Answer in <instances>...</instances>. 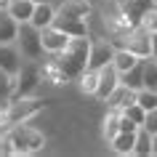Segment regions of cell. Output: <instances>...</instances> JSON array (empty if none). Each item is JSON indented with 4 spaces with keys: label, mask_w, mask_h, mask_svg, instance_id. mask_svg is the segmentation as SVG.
<instances>
[{
    "label": "cell",
    "mask_w": 157,
    "mask_h": 157,
    "mask_svg": "<svg viewBox=\"0 0 157 157\" xmlns=\"http://www.w3.org/2000/svg\"><path fill=\"white\" fill-rule=\"evenodd\" d=\"M141 64H144V88L157 91V59L147 56V59H141Z\"/></svg>",
    "instance_id": "23"
},
{
    "label": "cell",
    "mask_w": 157,
    "mask_h": 157,
    "mask_svg": "<svg viewBox=\"0 0 157 157\" xmlns=\"http://www.w3.org/2000/svg\"><path fill=\"white\" fill-rule=\"evenodd\" d=\"M120 115H123V109H109L104 117V139L107 141L120 133Z\"/></svg>",
    "instance_id": "22"
},
{
    "label": "cell",
    "mask_w": 157,
    "mask_h": 157,
    "mask_svg": "<svg viewBox=\"0 0 157 157\" xmlns=\"http://www.w3.org/2000/svg\"><path fill=\"white\" fill-rule=\"evenodd\" d=\"M112 56H115V43L104 40V37H99V40H91V51H88V69H101V67L112 64Z\"/></svg>",
    "instance_id": "6"
},
{
    "label": "cell",
    "mask_w": 157,
    "mask_h": 157,
    "mask_svg": "<svg viewBox=\"0 0 157 157\" xmlns=\"http://www.w3.org/2000/svg\"><path fill=\"white\" fill-rule=\"evenodd\" d=\"M21 64H24V56L16 48V43H0V69H6L8 75H19Z\"/></svg>",
    "instance_id": "9"
},
{
    "label": "cell",
    "mask_w": 157,
    "mask_h": 157,
    "mask_svg": "<svg viewBox=\"0 0 157 157\" xmlns=\"http://www.w3.org/2000/svg\"><path fill=\"white\" fill-rule=\"evenodd\" d=\"M141 128H147V131L152 133V136L157 133V107L147 112V117H144V125H141Z\"/></svg>",
    "instance_id": "27"
},
{
    "label": "cell",
    "mask_w": 157,
    "mask_h": 157,
    "mask_svg": "<svg viewBox=\"0 0 157 157\" xmlns=\"http://www.w3.org/2000/svg\"><path fill=\"white\" fill-rule=\"evenodd\" d=\"M43 107H45V104H43L40 99H35V96H19V99H11L8 109H6V123H8V125L29 123Z\"/></svg>",
    "instance_id": "4"
},
{
    "label": "cell",
    "mask_w": 157,
    "mask_h": 157,
    "mask_svg": "<svg viewBox=\"0 0 157 157\" xmlns=\"http://www.w3.org/2000/svg\"><path fill=\"white\" fill-rule=\"evenodd\" d=\"M136 128H139L136 123H131L125 115H120V131H136Z\"/></svg>",
    "instance_id": "28"
},
{
    "label": "cell",
    "mask_w": 157,
    "mask_h": 157,
    "mask_svg": "<svg viewBox=\"0 0 157 157\" xmlns=\"http://www.w3.org/2000/svg\"><path fill=\"white\" fill-rule=\"evenodd\" d=\"M133 101H136V91L128 88V85H123V83H117V88L107 96L104 104H107L109 109H125L128 104H133Z\"/></svg>",
    "instance_id": "12"
},
{
    "label": "cell",
    "mask_w": 157,
    "mask_h": 157,
    "mask_svg": "<svg viewBox=\"0 0 157 157\" xmlns=\"http://www.w3.org/2000/svg\"><path fill=\"white\" fill-rule=\"evenodd\" d=\"M40 61H29V64H21V69H19L16 75V91H13V99H19V96H32V91L37 88V83H40Z\"/></svg>",
    "instance_id": "5"
},
{
    "label": "cell",
    "mask_w": 157,
    "mask_h": 157,
    "mask_svg": "<svg viewBox=\"0 0 157 157\" xmlns=\"http://www.w3.org/2000/svg\"><path fill=\"white\" fill-rule=\"evenodd\" d=\"M123 115L131 120V123H136V125H144V117H147V109H141L136 101L133 104H128V107L123 109Z\"/></svg>",
    "instance_id": "26"
},
{
    "label": "cell",
    "mask_w": 157,
    "mask_h": 157,
    "mask_svg": "<svg viewBox=\"0 0 157 157\" xmlns=\"http://www.w3.org/2000/svg\"><path fill=\"white\" fill-rule=\"evenodd\" d=\"M32 11H35V0H11L8 6V13L16 19L19 24H24L32 19Z\"/></svg>",
    "instance_id": "18"
},
{
    "label": "cell",
    "mask_w": 157,
    "mask_h": 157,
    "mask_svg": "<svg viewBox=\"0 0 157 157\" xmlns=\"http://www.w3.org/2000/svg\"><path fill=\"white\" fill-rule=\"evenodd\" d=\"M53 19H56V6L53 3H35V11H32V19H29V24L43 29V27H51L53 24Z\"/></svg>",
    "instance_id": "13"
},
{
    "label": "cell",
    "mask_w": 157,
    "mask_h": 157,
    "mask_svg": "<svg viewBox=\"0 0 157 157\" xmlns=\"http://www.w3.org/2000/svg\"><path fill=\"white\" fill-rule=\"evenodd\" d=\"M69 37L72 35H67L64 29H59L56 24L51 27H43L40 29V43H43V51H45V56H53V53H61V51L67 48V43H69Z\"/></svg>",
    "instance_id": "7"
},
{
    "label": "cell",
    "mask_w": 157,
    "mask_h": 157,
    "mask_svg": "<svg viewBox=\"0 0 157 157\" xmlns=\"http://www.w3.org/2000/svg\"><path fill=\"white\" fill-rule=\"evenodd\" d=\"M120 83L128 85V88H133V91H141V88H144V64L139 61L136 67L120 72Z\"/></svg>",
    "instance_id": "19"
},
{
    "label": "cell",
    "mask_w": 157,
    "mask_h": 157,
    "mask_svg": "<svg viewBox=\"0 0 157 157\" xmlns=\"http://www.w3.org/2000/svg\"><path fill=\"white\" fill-rule=\"evenodd\" d=\"M8 6H11V0H0V11H8Z\"/></svg>",
    "instance_id": "30"
},
{
    "label": "cell",
    "mask_w": 157,
    "mask_h": 157,
    "mask_svg": "<svg viewBox=\"0 0 157 157\" xmlns=\"http://www.w3.org/2000/svg\"><path fill=\"white\" fill-rule=\"evenodd\" d=\"M115 3L120 6V11L128 16V21L133 27L141 24V19H144V13L149 8H155V0H115Z\"/></svg>",
    "instance_id": "10"
},
{
    "label": "cell",
    "mask_w": 157,
    "mask_h": 157,
    "mask_svg": "<svg viewBox=\"0 0 157 157\" xmlns=\"http://www.w3.org/2000/svg\"><path fill=\"white\" fill-rule=\"evenodd\" d=\"M152 35V56L157 59V32H149Z\"/></svg>",
    "instance_id": "29"
},
{
    "label": "cell",
    "mask_w": 157,
    "mask_h": 157,
    "mask_svg": "<svg viewBox=\"0 0 157 157\" xmlns=\"http://www.w3.org/2000/svg\"><path fill=\"white\" fill-rule=\"evenodd\" d=\"M120 83V72L115 69V64H107L99 69V83H96V91H93V99L99 101H107V96L117 88Z\"/></svg>",
    "instance_id": "8"
},
{
    "label": "cell",
    "mask_w": 157,
    "mask_h": 157,
    "mask_svg": "<svg viewBox=\"0 0 157 157\" xmlns=\"http://www.w3.org/2000/svg\"><path fill=\"white\" fill-rule=\"evenodd\" d=\"M80 80V91L88 93V96H93V91H96V83H99V69H88L85 67V72L77 77Z\"/></svg>",
    "instance_id": "24"
},
{
    "label": "cell",
    "mask_w": 157,
    "mask_h": 157,
    "mask_svg": "<svg viewBox=\"0 0 157 157\" xmlns=\"http://www.w3.org/2000/svg\"><path fill=\"white\" fill-rule=\"evenodd\" d=\"M139 131V128H136ZM136 131H120L115 139H109V147L115 155H133V144H136Z\"/></svg>",
    "instance_id": "14"
},
{
    "label": "cell",
    "mask_w": 157,
    "mask_h": 157,
    "mask_svg": "<svg viewBox=\"0 0 157 157\" xmlns=\"http://www.w3.org/2000/svg\"><path fill=\"white\" fill-rule=\"evenodd\" d=\"M6 136L13 147V155H35V152L45 149V136L40 131H35L32 125H24V123L11 125V131Z\"/></svg>",
    "instance_id": "2"
},
{
    "label": "cell",
    "mask_w": 157,
    "mask_h": 157,
    "mask_svg": "<svg viewBox=\"0 0 157 157\" xmlns=\"http://www.w3.org/2000/svg\"><path fill=\"white\" fill-rule=\"evenodd\" d=\"M155 6H157V0H155Z\"/></svg>",
    "instance_id": "33"
},
{
    "label": "cell",
    "mask_w": 157,
    "mask_h": 157,
    "mask_svg": "<svg viewBox=\"0 0 157 157\" xmlns=\"http://www.w3.org/2000/svg\"><path fill=\"white\" fill-rule=\"evenodd\" d=\"M16 48L21 51V56H24L27 61H43L45 51H43V43H40V29H37V27H32L29 21L19 24Z\"/></svg>",
    "instance_id": "3"
},
{
    "label": "cell",
    "mask_w": 157,
    "mask_h": 157,
    "mask_svg": "<svg viewBox=\"0 0 157 157\" xmlns=\"http://www.w3.org/2000/svg\"><path fill=\"white\" fill-rule=\"evenodd\" d=\"M152 147H155V136L147 131V128H141L136 131V144H133V155L136 157H149L152 155Z\"/></svg>",
    "instance_id": "17"
},
{
    "label": "cell",
    "mask_w": 157,
    "mask_h": 157,
    "mask_svg": "<svg viewBox=\"0 0 157 157\" xmlns=\"http://www.w3.org/2000/svg\"><path fill=\"white\" fill-rule=\"evenodd\" d=\"M16 32H19V21L8 11H0V43H16Z\"/></svg>",
    "instance_id": "16"
},
{
    "label": "cell",
    "mask_w": 157,
    "mask_h": 157,
    "mask_svg": "<svg viewBox=\"0 0 157 157\" xmlns=\"http://www.w3.org/2000/svg\"><path fill=\"white\" fill-rule=\"evenodd\" d=\"M141 59L136 56V53H131L128 48H115V56H112V64H115L117 72H125V69H131V67H136Z\"/></svg>",
    "instance_id": "21"
},
{
    "label": "cell",
    "mask_w": 157,
    "mask_h": 157,
    "mask_svg": "<svg viewBox=\"0 0 157 157\" xmlns=\"http://www.w3.org/2000/svg\"><path fill=\"white\" fill-rule=\"evenodd\" d=\"M35 3H48V0H35Z\"/></svg>",
    "instance_id": "32"
},
{
    "label": "cell",
    "mask_w": 157,
    "mask_h": 157,
    "mask_svg": "<svg viewBox=\"0 0 157 157\" xmlns=\"http://www.w3.org/2000/svg\"><path fill=\"white\" fill-rule=\"evenodd\" d=\"M136 104H139L141 109H155L157 107V91H152V88H141V91H136Z\"/></svg>",
    "instance_id": "25"
},
{
    "label": "cell",
    "mask_w": 157,
    "mask_h": 157,
    "mask_svg": "<svg viewBox=\"0 0 157 157\" xmlns=\"http://www.w3.org/2000/svg\"><path fill=\"white\" fill-rule=\"evenodd\" d=\"M16 91V75H8L6 69H0V107H8Z\"/></svg>",
    "instance_id": "20"
},
{
    "label": "cell",
    "mask_w": 157,
    "mask_h": 157,
    "mask_svg": "<svg viewBox=\"0 0 157 157\" xmlns=\"http://www.w3.org/2000/svg\"><path fill=\"white\" fill-rule=\"evenodd\" d=\"M152 155H157V133H155V147H152Z\"/></svg>",
    "instance_id": "31"
},
{
    "label": "cell",
    "mask_w": 157,
    "mask_h": 157,
    "mask_svg": "<svg viewBox=\"0 0 157 157\" xmlns=\"http://www.w3.org/2000/svg\"><path fill=\"white\" fill-rule=\"evenodd\" d=\"M53 24H56L59 29H64L67 35H72V37L88 35V19H80V16H64V13H56Z\"/></svg>",
    "instance_id": "11"
},
{
    "label": "cell",
    "mask_w": 157,
    "mask_h": 157,
    "mask_svg": "<svg viewBox=\"0 0 157 157\" xmlns=\"http://www.w3.org/2000/svg\"><path fill=\"white\" fill-rule=\"evenodd\" d=\"M56 13H64V16H80V19H88L93 13L91 3L88 0H64L61 6L56 8Z\"/></svg>",
    "instance_id": "15"
},
{
    "label": "cell",
    "mask_w": 157,
    "mask_h": 157,
    "mask_svg": "<svg viewBox=\"0 0 157 157\" xmlns=\"http://www.w3.org/2000/svg\"><path fill=\"white\" fill-rule=\"evenodd\" d=\"M88 51H91V35H80V37H69L67 48L61 53H53L59 67L64 69L67 80H77L88 67Z\"/></svg>",
    "instance_id": "1"
}]
</instances>
